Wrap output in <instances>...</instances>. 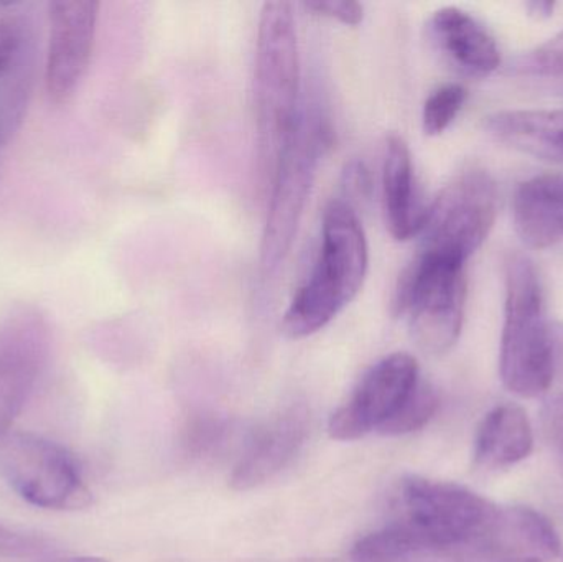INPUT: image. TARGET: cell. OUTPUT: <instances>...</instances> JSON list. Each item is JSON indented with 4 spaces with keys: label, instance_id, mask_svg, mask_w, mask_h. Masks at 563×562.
<instances>
[{
    "label": "cell",
    "instance_id": "44dd1931",
    "mask_svg": "<svg viewBox=\"0 0 563 562\" xmlns=\"http://www.w3.org/2000/svg\"><path fill=\"white\" fill-rule=\"evenodd\" d=\"M466 89L459 82L440 86L423 104L422 125L427 135H440L455 121L466 101Z\"/></svg>",
    "mask_w": 563,
    "mask_h": 562
},
{
    "label": "cell",
    "instance_id": "6da1fadb",
    "mask_svg": "<svg viewBox=\"0 0 563 562\" xmlns=\"http://www.w3.org/2000/svg\"><path fill=\"white\" fill-rule=\"evenodd\" d=\"M367 263L366 234L356 210L350 201L331 200L324 208L320 254L285 312L284 332L298 340L327 327L360 294Z\"/></svg>",
    "mask_w": 563,
    "mask_h": 562
},
{
    "label": "cell",
    "instance_id": "4fadbf2b",
    "mask_svg": "<svg viewBox=\"0 0 563 562\" xmlns=\"http://www.w3.org/2000/svg\"><path fill=\"white\" fill-rule=\"evenodd\" d=\"M429 33L440 55L466 78H486L501 63V53L492 32L459 7L435 10L430 16Z\"/></svg>",
    "mask_w": 563,
    "mask_h": 562
},
{
    "label": "cell",
    "instance_id": "52a82bcc",
    "mask_svg": "<svg viewBox=\"0 0 563 562\" xmlns=\"http://www.w3.org/2000/svg\"><path fill=\"white\" fill-rule=\"evenodd\" d=\"M0 474L20 498L43 510H79L91 504L73 455L30 432H10L0 442Z\"/></svg>",
    "mask_w": 563,
    "mask_h": 562
},
{
    "label": "cell",
    "instance_id": "9a60e30c",
    "mask_svg": "<svg viewBox=\"0 0 563 562\" xmlns=\"http://www.w3.org/2000/svg\"><path fill=\"white\" fill-rule=\"evenodd\" d=\"M516 233L532 250L563 241V175L542 174L519 184L512 198Z\"/></svg>",
    "mask_w": 563,
    "mask_h": 562
},
{
    "label": "cell",
    "instance_id": "8992f818",
    "mask_svg": "<svg viewBox=\"0 0 563 562\" xmlns=\"http://www.w3.org/2000/svg\"><path fill=\"white\" fill-rule=\"evenodd\" d=\"M406 517L430 548L440 551L475 550L492 524L496 505L453 482L409 475L400 484Z\"/></svg>",
    "mask_w": 563,
    "mask_h": 562
},
{
    "label": "cell",
    "instance_id": "5bb4252c",
    "mask_svg": "<svg viewBox=\"0 0 563 562\" xmlns=\"http://www.w3.org/2000/svg\"><path fill=\"white\" fill-rule=\"evenodd\" d=\"M307 434V411L288 409L271 421L251 444L231 475V487L238 492L260 487L273 478L297 454Z\"/></svg>",
    "mask_w": 563,
    "mask_h": 562
},
{
    "label": "cell",
    "instance_id": "cb8c5ba5",
    "mask_svg": "<svg viewBox=\"0 0 563 562\" xmlns=\"http://www.w3.org/2000/svg\"><path fill=\"white\" fill-rule=\"evenodd\" d=\"M303 7L317 15L340 20L344 25L356 26L363 22L364 7L357 2H308Z\"/></svg>",
    "mask_w": 563,
    "mask_h": 562
},
{
    "label": "cell",
    "instance_id": "603a6c76",
    "mask_svg": "<svg viewBox=\"0 0 563 562\" xmlns=\"http://www.w3.org/2000/svg\"><path fill=\"white\" fill-rule=\"evenodd\" d=\"M43 541L30 535L16 533L0 525V554L10 558H30L42 553Z\"/></svg>",
    "mask_w": 563,
    "mask_h": 562
},
{
    "label": "cell",
    "instance_id": "ac0fdd59",
    "mask_svg": "<svg viewBox=\"0 0 563 562\" xmlns=\"http://www.w3.org/2000/svg\"><path fill=\"white\" fill-rule=\"evenodd\" d=\"M534 432L521 406L505 403L493 408L479 425L475 439V464L506 469L525 461L532 452Z\"/></svg>",
    "mask_w": 563,
    "mask_h": 562
},
{
    "label": "cell",
    "instance_id": "277c9868",
    "mask_svg": "<svg viewBox=\"0 0 563 562\" xmlns=\"http://www.w3.org/2000/svg\"><path fill=\"white\" fill-rule=\"evenodd\" d=\"M465 264L417 253L397 280L394 316L409 317L413 340L430 355H442L459 342L465 317Z\"/></svg>",
    "mask_w": 563,
    "mask_h": 562
},
{
    "label": "cell",
    "instance_id": "e0dca14e",
    "mask_svg": "<svg viewBox=\"0 0 563 562\" xmlns=\"http://www.w3.org/2000/svg\"><path fill=\"white\" fill-rule=\"evenodd\" d=\"M384 210L387 227L397 241L417 236L422 228L427 208L417 200L416 175L409 145L400 135L387 139L383 170Z\"/></svg>",
    "mask_w": 563,
    "mask_h": 562
},
{
    "label": "cell",
    "instance_id": "ba28073f",
    "mask_svg": "<svg viewBox=\"0 0 563 562\" xmlns=\"http://www.w3.org/2000/svg\"><path fill=\"white\" fill-rule=\"evenodd\" d=\"M323 144V128L301 115L271 178L273 194L261 244V269L266 276L279 269L294 244Z\"/></svg>",
    "mask_w": 563,
    "mask_h": 562
},
{
    "label": "cell",
    "instance_id": "484cf974",
    "mask_svg": "<svg viewBox=\"0 0 563 562\" xmlns=\"http://www.w3.org/2000/svg\"><path fill=\"white\" fill-rule=\"evenodd\" d=\"M529 15L536 16V19H549L554 15L555 3L552 2H531L526 5Z\"/></svg>",
    "mask_w": 563,
    "mask_h": 562
},
{
    "label": "cell",
    "instance_id": "8fae6325",
    "mask_svg": "<svg viewBox=\"0 0 563 562\" xmlns=\"http://www.w3.org/2000/svg\"><path fill=\"white\" fill-rule=\"evenodd\" d=\"M49 46L45 89L56 106L71 101L86 75L95 48L99 3L62 0L49 3Z\"/></svg>",
    "mask_w": 563,
    "mask_h": 562
},
{
    "label": "cell",
    "instance_id": "83f0119b",
    "mask_svg": "<svg viewBox=\"0 0 563 562\" xmlns=\"http://www.w3.org/2000/svg\"><path fill=\"white\" fill-rule=\"evenodd\" d=\"M58 562H109L106 560H101V558H68V560H62Z\"/></svg>",
    "mask_w": 563,
    "mask_h": 562
},
{
    "label": "cell",
    "instance_id": "5b68a950",
    "mask_svg": "<svg viewBox=\"0 0 563 562\" xmlns=\"http://www.w3.org/2000/svg\"><path fill=\"white\" fill-rule=\"evenodd\" d=\"M498 185L482 168L456 175L427 208L419 253L466 263L485 243L498 214Z\"/></svg>",
    "mask_w": 563,
    "mask_h": 562
},
{
    "label": "cell",
    "instance_id": "7a4b0ae2",
    "mask_svg": "<svg viewBox=\"0 0 563 562\" xmlns=\"http://www.w3.org/2000/svg\"><path fill=\"white\" fill-rule=\"evenodd\" d=\"M254 85L261 168L271 180L301 119L300 53L290 3L266 2L261 10Z\"/></svg>",
    "mask_w": 563,
    "mask_h": 562
},
{
    "label": "cell",
    "instance_id": "4316f807",
    "mask_svg": "<svg viewBox=\"0 0 563 562\" xmlns=\"http://www.w3.org/2000/svg\"><path fill=\"white\" fill-rule=\"evenodd\" d=\"M19 125L15 122L10 121L9 118L0 112V154H2L3 147H5L7 142L12 137L13 132L16 131Z\"/></svg>",
    "mask_w": 563,
    "mask_h": 562
},
{
    "label": "cell",
    "instance_id": "7c38bea8",
    "mask_svg": "<svg viewBox=\"0 0 563 562\" xmlns=\"http://www.w3.org/2000/svg\"><path fill=\"white\" fill-rule=\"evenodd\" d=\"M561 553V538L549 518L528 507L496 508L476 544L482 562H549Z\"/></svg>",
    "mask_w": 563,
    "mask_h": 562
},
{
    "label": "cell",
    "instance_id": "d4e9b609",
    "mask_svg": "<svg viewBox=\"0 0 563 562\" xmlns=\"http://www.w3.org/2000/svg\"><path fill=\"white\" fill-rule=\"evenodd\" d=\"M545 438L563 451V393L552 398L542 411Z\"/></svg>",
    "mask_w": 563,
    "mask_h": 562
},
{
    "label": "cell",
    "instance_id": "ffe728a7",
    "mask_svg": "<svg viewBox=\"0 0 563 562\" xmlns=\"http://www.w3.org/2000/svg\"><path fill=\"white\" fill-rule=\"evenodd\" d=\"M437 408H439L437 393L433 392L429 383L420 379L412 393L407 396L406 401L377 431L383 436H389V438L419 431L433 418Z\"/></svg>",
    "mask_w": 563,
    "mask_h": 562
},
{
    "label": "cell",
    "instance_id": "9c48e42d",
    "mask_svg": "<svg viewBox=\"0 0 563 562\" xmlns=\"http://www.w3.org/2000/svg\"><path fill=\"white\" fill-rule=\"evenodd\" d=\"M49 345L48 323L32 307L15 309L0 322V442L32 396L48 363Z\"/></svg>",
    "mask_w": 563,
    "mask_h": 562
},
{
    "label": "cell",
    "instance_id": "3957f363",
    "mask_svg": "<svg viewBox=\"0 0 563 562\" xmlns=\"http://www.w3.org/2000/svg\"><path fill=\"white\" fill-rule=\"evenodd\" d=\"M505 323L499 353L503 385L522 398H538L555 375V340L534 264L521 254L506 261Z\"/></svg>",
    "mask_w": 563,
    "mask_h": 562
},
{
    "label": "cell",
    "instance_id": "30bf717a",
    "mask_svg": "<svg viewBox=\"0 0 563 562\" xmlns=\"http://www.w3.org/2000/svg\"><path fill=\"white\" fill-rule=\"evenodd\" d=\"M420 382L419 365L409 353L380 360L361 379L351 398L331 416L328 431L336 441H357L379 429Z\"/></svg>",
    "mask_w": 563,
    "mask_h": 562
},
{
    "label": "cell",
    "instance_id": "7402d4cb",
    "mask_svg": "<svg viewBox=\"0 0 563 562\" xmlns=\"http://www.w3.org/2000/svg\"><path fill=\"white\" fill-rule=\"evenodd\" d=\"M23 48V25L15 19H0V78L19 62Z\"/></svg>",
    "mask_w": 563,
    "mask_h": 562
},
{
    "label": "cell",
    "instance_id": "d6986e66",
    "mask_svg": "<svg viewBox=\"0 0 563 562\" xmlns=\"http://www.w3.org/2000/svg\"><path fill=\"white\" fill-rule=\"evenodd\" d=\"M511 75L536 88L563 95V30L516 59Z\"/></svg>",
    "mask_w": 563,
    "mask_h": 562
},
{
    "label": "cell",
    "instance_id": "2e32d148",
    "mask_svg": "<svg viewBox=\"0 0 563 562\" xmlns=\"http://www.w3.org/2000/svg\"><path fill=\"white\" fill-rule=\"evenodd\" d=\"M486 131L499 144L563 164V109H521L488 115Z\"/></svg>",
    "mask_w": 563,
    "mask_h": 562
}]
</instances>
